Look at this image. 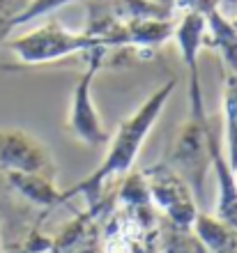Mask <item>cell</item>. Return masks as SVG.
<instances>
[{
	"mask_svg": "<svg viewBox=\"0 0 237 253\" xmlns=\"http://www.w3.org/2000/svg\"><path fill=\"white\" fill-rule=\"evenodd\" d=\"M157 251L159 253H207L203 242L198 240L193 228H182L161 219L157 230Z\"/></svg>",
	"mask_w": 237,
	"mask_h": 253,
	"instance_id": "obj_11",
	"label": "cell"
},
{
	"mask_svg": "<svg viewBox=\"0 0 237 253\" xmlns=\"http://www.w3.org/2000/svg\"><path fill=\"white\" fill-rule=\"evenodd\" d=\"M141 175H143L150 200L159 216L175 226L193 228V221L200 210H198L196 193L187 184L185 177L166 159L145 166Z\"/></svg>",
	"mask_w": 237,
	"mask_h": 253,
	"instance_id": "obj_4",
	"label": "cell"
},
{
	"mask_svg": "<svg viewBox=\"0 0 237 253\" xmlns=\"http://www.w3.org/2000/svg\"><path fill=\"white\" fill-rule=\"evenodd\" d=\"M9 187L19 193L30 205L40 207L44 212H53L62 205V189H58L55 177L40 173H2Z\"/></svg>",
	"mask_w": 237,
	"mask_h": 253,
	"instance_id": "obj_7",
	"label": "cell"
},
{
	"mask_svg": "<svg viewBox=\"0 0 237 253\" xmlns=\"http://www.w3.org/2000/svg\"><path fill=\"white\" fill-rule=\"evenodd\" d=\"M5 253H58V249L53 244V235L42 233L40 226H33L28 228V233L14 244V249H9Z\"/></svg>",
	"mask_w": 237,
	"mask_h": 253,
	"instance_id": "obj_12",
	"label": "cell"
},
{
	"mask_svg": "<svg viewBox=\"0 0 237 253\" xmlns=\"http://www.w3.org/2000/svg\"><path fill=\"white\" fill-rule=\"evenodd\" d=\"M189 81V115L178 129V136L171 147V164L187 180L196 198L200 200L205 193V180L212 168L210 161V115L205 111V97L200 87V76H187Z\"/></svg>",
	"mask_w": 237,
	"mask_h": 253,
	"instance_id": "obj_2",
	"label": "cell"
},
{
	"mask_svg": "<svg viewBox=\"0 0 237 253\" xmlns=\"http://www.w3.org/2000/svg\"><path fill=\"white\" fill-rule=\"evenodd\" d=\"M0 173H40L58 177V168L44 143L23 129H0Z\"/></svg>",
	"mask_w": 237,
	"mask_h": 253,
	"instance_id": "obj_6",
	"label": "cell"
},
{
	"mask_svg": "<svg viewBox=\"0 0 237 253\" xmlns=\"http://www.w3.org/2000/svg\"><path fill=\"white\" fill-rule=\"evenodd\" d=\"M69 2H76V0H30V5H28L26 12L19 16V23H16V26L30 23L33 19H42V16H48V14L58 12L60 7L69 5Z\"/></svg>",
	"mask_w": 237,
	"mask_h": 253,
	"instance_id": "obj_14",
	"label": "cell"
},
{
	"mask_svg": "<svg viewBox=\"0 0 237 253\" xmlns=\"http://www.w3.org/2000/svg\"><path fill=\"white\" fill-rule=\"evenodd\" d=\"M30 0H0V46L14 28H19V16L26 12Z\"/></svg>",
	"mask_w": 237,
	"mask_h": 253,
	"instance_id": "obj_13",
	"label": "cell"
},
{
	"mask_svg": "<svg viewBox=\"0 0 237 253\" xmlns=\"http://www.w3.org/2000/svg\"><path fill=\"white\" fill-rule=\"evenodd\" d=\"M193 233L203 242L207 253H237V230H233L214 214L198 212L193 221Z\"/></svg>",
	"mask_w": 237,
	"mask_h": 253,
	"instance_id": "obj_9",
	"label": "cell"
},
{
	"mask_svg": "<svg viewBox=\"0 0 237 253\" xmlns=\"http://www.w3.org/2000/svg\"><path fill=\"white\" fill-rule=\"evenodd\" d=\"M175 87H178V79H168L129 118L120 122L118 129L108 136V143H106L108 152L101 159V164L90 175H86L83 180L76 182L74 187L62 189V205L74 198H83L86 205H93L108 189L115 187V182L122 175L134 170V164L139 159L145 140L152 133V126L161 118L166 104L175 92Z\"/></svg>",
	"mask_w": 237,
	"mask_h": 253,
	"instance_id": "obj_1",
	"label": "cell"
},
{
	"mask_svg": "<svg viewBox=\"0 0 237 253\" xmlns=\"http://www.w3.org/2000/svg\"><path fill=\"white\" fill-rule=\"evenodd\" d=\"M219 7V0H178L180 12H198V14H210L212 9Z\"/></svg>",
	"mask_w": 237,
	"mask_h": 253,
	"instance_id": "obj_15",
	"label": "cell"
},
{
	"mask_svg": "<svg viewBox=\"0 0 237 253\" xmlns=\"http://www.w3.org/2000/svg\"><path fill=\"white\" fill-rule=\"evenodd\" d=\"M95 48H106L104 44L83 30H69L58 19L47 21L44 26L21 35L9 42V51L16 55L21 65L40 67L58 62L74 55H86Z\"/></svg>",
	"mask_w": 237,
	"mask_h": 253,
	"instance_id": "obj_3",
	"label": "cell"
},
{
	"mask_svg": "<svg viewBox=\"0 0 237 253\" xmlns=\"http://www.w3.org/2000/svg\"><path fill=\"white\" fill-rule=\"evenodd\" d=\"M203 46L214 48L221 55L226 72H237V26L233 16L221 9L205 14V37Z\"/></svg>",
	"mask_w": 237,
	"mask_h": 253,
	"instance_id": "obj_8",
	"label": "cell"
},
{
	"mask_svg": "<svg viewBox=\"0 0 237 253\" xmlns=\"http://www.w3.org/2000/svg\"><path fill=\"white\" fill-rule=\"evenodd\" d=\"M132 253H159L157 251V237L145 240V242H139V244L132 249Z\"/></svg>",
	"mask_w": 237,
	"mask_h": 253,
	"instance_id": "obj_16",
	"label": "cell"
},
{
	"mask_svg": "<svg viewBox=\"0 0 237 253\" xmlns=\"http://www.w3.org/2000/svg\"><path fill=\"white\" fill-rule=\"evenodd\" d=\"M111 48H95L86 53V72L81 74V79L74 85L72 106L67 115V126L76 140H81L88 147H104L108 143V129L101 122V115L97 111V104L93 99V85L97 79V72L106 65Z\"/></svg>",
	"mask_w": 237,
	"mask_h": 253,
	"instance_id": "obj_5",
	"label": "cell"
},
{
	"mask_svg": "<svg viewBox=\"0 0 237 253\" xmlns=\"http://www.w3.org/2000/svg\"><path fill=\"white\" fill-rule=\"evenodd\" d=\"M224 152L228 164L237 166V72H226L224 76Z\"/></svg>",
	"mask_w": 237,
	"mask_h": 253,
	"instance_id": "obj_10",
	"label": "cell"
},
{
	"mask_svg": "<svg viewBox=\"0 0 237 253\" xmlns=\"http://www.w3.org/2000/svg\"><path fill=\"white\" fill-rule=\"evenodd\" d=\"M233 21H235V26H237V16H235V19H233Z\"/></svg>",
	"mask_w": 237,
	"mask_h": 253,
	"instance_id": "obj_17",
	"label": "cell"
}]
</instances>
